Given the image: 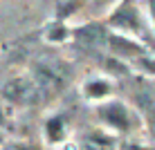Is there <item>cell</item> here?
Returning <instances> with one entry per match:
<instances>
[{
	"mask_svg": "<svg viewBox=\"0 0 155 150\" xmlns=\"http://www.w3.org/2000/svg\"><path fill=\"white\" fill-rule=\"evenodd\" d=\"M142 121L146 128H151V132L155 135V94L153 96H146L142 101Z\"/></svg>",
	"mask_w": 155,
	"mask_h": 150,
	"instance_id": "ba28073f",
	"label": "cell"
},
{
	"mask_svg": "<svg viewBox=\"0 0 155 150\" xmlns=\"http://www.w3.org/2000/svg\"><path fill=\"white\" fill-rule=\"evenodd\" d=\"M68 36H70V27L65 23H61V20H54L50 25V29H47V40H52V43H63V40H68Z\"/></svg>",
	"mask_w": 155,
	"mask_h": 150,
	"instance_id": "9c48e42d",
	"label": "cell"
},
{
	"mask_svg": "<svg viewBox=\"0 0 155 150\" xmlns=\"http://www.w3.org/2000/svg\"><path fill=\"white\" fill-rule=\"evenodd\" d=\"M94 119L108 135H133L144 126L140 110L130 108L121 99H108L94 105Z\"/></svg>",
	"mask_w": 155,
	"mask_h": 150,
	"instance_id": "6da1fadb",
	"label": "cell"
},
{
	"mask_svg": "<svg viewBox=\"0 0 155 150\" xmlns=\"http://www.w3.org/2000/svg\"><path fill=\"white\" fill-rule=\"evenodd\" d=\"M146 18H148V27L155 34V0H146Z\"/></svg>",
	"mask_w": 155,
	"mask_h": 150,
	"instance_id": "30bf717a",
	"label": "cell"
},
{
	"mask_svg": "<svg viewBox=\"0 0 155 150\" xmlns=\"http://www.w3.org/2000/svg\"><path fill=\"white\" fill-rule=\"evenodd\" d=\"M2 150H31V148L25 146V143H9V146H5Z\"/></svg>",
	"mask_w": 155,
	"mask_h": 150,
	"instance_id": "8fae6325",
	"label": "cell"
},
{
	"mask_svg": "<svg viewBox=\"0 0 155 150\" xmlns=\"http://www.w3.org/2000/svg\"><path fill=\"white\" fill-rule=\"evenodd\" d=\"M0 146H2V137H0Z\"/></svg>",
	"mask_w": 155,
	"mask_h": 150,
	"instance_id": "7c38bea8",
	"label": "cell"
},
{
	"mask_svg": "<svg viewBox=\"0 0 155 150\" xmlns=\"http://www.w3.org/2000/svg\"><path fill=\"white\" fill-rule=\"evenodd\" d=\"M81 92H83V99L97 105L101 101H108L115 96V81L108 76H90L81 85Z\"/></svg>",
	"mask_w": 155,
	"mask_h": 150,
	"instance_id": "8992f818",
	"label": "cell"
},
{
	"mask_svg": "<svg viewBox=\"0 0 155 150\" xmlns=\"http://www.w3.org/2000/svg\"><path fill=\"white\" fill-rule=\"evenodd\" d=\"M68 123H65V116L63 114H54L45 121V137L50 143H63L68 137Z\"/></svg>",
	"mask_w": 155,
	"mask_h": 150,
	"instance_id": "52a82bcc",
	"label": "cell"
},
{
	"mask_svg": "<svg viewBox=\"0 0 155 150\" xmlns=\"http://www.w3.org/2000/svg\"><path fill=\"white\" fill-rule=\"evenodd\" d=\"M106 27L117 34H126L133 38H146L148 27V18L142 14L137 0H117V5L108 11L106 16Z\"/></svg>",
	"mask_w": 155,
	"mask_h": 150,
	"instance_id": "7a4b0ae2",
	"label": "cell"
},
{
	"mask_svg": "<svg viewBox=\"0 0 155 150\" xmlns=\"http://www.w3.org/2000/svg\"><path fill=\"white\" fill-rule=\"evenodd\" d=\"M108 34L110 29L106 27V23H85L70 29V36L79 45H85V47H104L108 40Z\"/></svg>",
	"mask_w": 155,
	"mask_h": 150,
	"instance_id": "5b68a950",
	"label": "cell"
},
{
	"mask_svg": "<svg viewBox=\"0 0 155 150\" xmlns=\"http://www.w3.org/2000/svg\"><path fill=\"white\" fill-rule=\"evenodd\" d=\"M2 94L7 101H12L16 105H25V108L27 105H36L38 101L45 99L31 76H16L12 81H7L2 88Z\"/></svg>",
	"mask_w": 155,
	"mask_h": 150,
	"instance_id": "277c9868",
	"label": "cell"
},
{
	"mask_svg": "<svg viewBox=\"0 0 155 150\" xmlns=\"http://www.w3.org/2000/svg\"><path fill=\"white\" fill-rule=\"evenodd\" d=\"M31 78H34V83L38 85L43 96H50V94H56V92L63 90V85L68 81V72H65V67H63L61 63L45 61V63L34 65Z\"/></svg>",
	"mask_w": 155,
	"mask_h": 150,
	"instance_id": "3957f363",
	"label": "cell"
}]
</instances>
